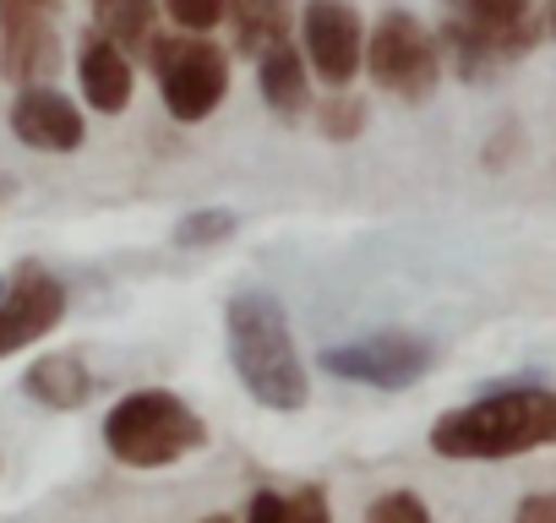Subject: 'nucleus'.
Masks as SVG:
<instances>
[{
    "label": "nucleus",
    "instance_id": "obj_15",
    "mask_svg": "<svg viewBox=\"0 0 556 523\" xmlns=\"http://www.w3.org/2000/svg\"><path fill=\"white\" fill-rule=\"evenodd\" d=\"M229 28H235V50L240 55H262L267 44L290 39L295 23V0H229Z\"/></svg>",
    "mask_w": 556,
    "mask_h": 523
},
{
    "label": "nucleus",
    "instance_id": "obj_6",
    "mask_svg": "<svg viewBox=\"0 0 556 523\" xmlns=\"http://www.w3.org/2000/svg\"><path fill=\"white\" fill-rule=\"evenodd\" d=\"M431 366H437V349L420 333H371V339L323 349V371L328 377H344V382H361V387H382V393L415 387Z\"/></svg>",
    "mask_w": 556,
    "mask_h": 523
},
{
    "label": "nucleus",
    "instance_id": "obj_21",
    "mask_svg": "<svg viewBox=\"0 0 556 523\" xmlns=\"http://www.w3.org/2000/svg\"><path fill=\"white\" fill-rule=\"evenodd\" d=\"M453 12L475 17V23H523L529 0H453Z\"/></svg>",
    "mask_w": 556,
    "mask_h": 523
},
{
    "label": "nucleus",
    "instance_id": "obj_17",
    "mask_svg": "<svg viewBox=\"0 0 556 523\" xmlns=\"http://www.w3.org/2000/svg\"><path fill=\"white\" fill-rule=\"evenodd\" d=\"M317 126H323V137L350 142V137H361V131H366V104H361L350 88H333V99H323V104H317Z\"/></svg>",
    "mask_w": 556,
    "mask_h": 523
},
{
    "label": "nucleus",
    "instance_id": "obj_4",
    "mask_svg": "<svg viewBox=\"0 0 556 523\" xmlns=\"http://www.w3.org/2000/svg\"><path fill=\"white\" fill-rule=\"evenodd\" d=\"M148 66H153V77H159V99H164V110L175 115V120H207L218 104H224V93H229V55L213 44V39H202V34H169V39H159L153 34V44H148Z\"/></svg>",
    "mask_w": 556,
    "mask_h": 523
},
{
    "label": "nucleus",
    "instance_id": "obj_14",
    "mask_svg": "<svg viewBox=\"0 0 556 523\" xmlns=\"http://www.w3.org/2000/svg\"><path fill=\"white\" fill-rule=\"evenodd\" d=\"M23 393H28L34 404L66 414V409H83V404L93 398V371H88L77 355L55 349V355H39V360L23 371Z\"/></svg>",
    "mask_w": 556,
    "mask_h": 523
},
{
    "label": "nucleus",
    "instance_id": "obj_23",
    "mask_svg": "<svg viewBox=\"0 0 556 523\" xmlns=\"http://www.w3.org/2000/svg\"><path fill=\"white\" fill-rule=\"evenodd\" d=\"M513 523H556V496H551V490L523 496V501H518V512H513Z\"/></svg>",
    "mask_w": 556,
    "mask_h": 523
},
{
    "label": "nucleus",
    "instance_id": "obj_1",
    "mask_svg": "<svg viewBox=\"0 0 556 523\" xmlns=\"http://www.w3.org/2000/svg\"><path fill=\"white\" fill-rule=\"evenodd\" d=\"M534 447H556V393L551 387H496L475 404L447 409L431 425V452L453 463L523 458Z\"/></svg>",
    "mask_w": 556,
    "mask_h": 523
},
{
    "label": "nucleus",
    "instance_id": "obj_16",
    "mask_svg": "<svg viewBox=\"0 0 556 523\" xmlns=\"http://www.w3.org/2000/svg\"><path fill=\"white\" fill-rule=\"evenodd\" d=\"M93 23L121 50H148L159 34V0H93Z\"/></svg>",
    "mask_w": 556,
    "mask_h": 523
},
{
    "label": "nucleus",
    "instance_id": "obj_12",
    "mask_svg": "<svg viewBox=\"0 0 556 523\" xmlns=\"http://www.w3.org/2000/svg\"><path fill=\"white\" fill-rule=\"evenodd\" d=\"M256 88H262V104L278 120H301L312 110V66H306V55L290 39L267 44L256 55Z\"/></svg>",
    "mask_w": 556,
    "mask_h": 523
},
{
    "label": "nucleus",
    "instance_id": "obj_25",
    "mask_svg": "<svg viewBox=\"0 0 556 523\" xmlns=\"http://www.w3.org/2000/svg\"><path fill=\"white\" fill-rule=\"evenodd\" d=\"M545 28H551V39H556V0H551V12H545Z\"/></svg>",
    "mask_w": 556,
    "mask_h": 523
},
{
    "label": "nucleus",
    "instance_id": "obj_24",
    "mask_svg": "<svg viewBox=\"0 0 556 523\" xmlns=\"http://www.w3.org/2000/svg\"><path fill=\"white\" fill-rule=\"evenodd\" d=\"M55 0H0V17H50Z\"/></svg>",
    "mask_w": 556,
    "mask_h": 523
},
{
    "label": "nucleus",
    "instance_id": "obj_10",
    "mask_svg": "<svg viewBox=\"0 0 556 523\" xmlns=\"http://www.w3.org/2000/svg\"><path fill=\"white\" fill-rule=\"evenodd\" d=\"M12 131H17L23 148H39V153H77L83 137H88L83 110H77L61 88H50V82H34V88L17 93V104H12Z\"/></svg>",
    "mask_w": 556,
    "mask_h": 523
},
{
    "label": "nucleus",
    "instance_id": "obj_20",
    "mask_svg": "<svg viewBox=\"0 0 556 523\" xmlns=\"http://www.w3.org/2000/svg\"><path fill=\"white\" fill-rule=\"evenodd\" d=\"M366 523H431V507L415 490H388L366 507Z\"/></svg>",
    "mask_w": 556,
    "mask_h": 523
},
{
    "label": "nucleus",
    "instance_id": "obj_9",
    "mask_svg": "<svg viewBox=\"0 0 556 523\" xmlns=\"http://www.w3.org/2000/svg\"><path fill=\"white\" fill-rule=\"evenodd\" d=\"M534 39H540L534 17H523V23H475V17H458V12H453V23L442 28L447 61H453V72H458L464 82H480V77H491L496 66L529 55Z\"/></svg>",
    "mask_w": 556,
    "mask_h": 523
},
{
    "label": "nucleus",
    "instance_id": "obj_3",
    "mask_svg": "<svg viewBox=\"0 0 556 523\" xmlns=\"http://www.w3.org/2000/svg\"><path fill=\"white\" fill-rule=\"evenodd\" d=\"M104 447L126 469H169L197 447H207V420L186 398L164 387H142L104 414Z\"/></svg>",
    "mask_w": 556,
    "mask_h": 523
},
{
    "label": "nucleus",
    "instance_id": "obj_18",
    "mask_svg": "<svg viewBox=\"0 0 556 523\" xmlns=\"http://www.w3.org/2000/svg\"><path fill=\"white\" fill-rule=\"evenodd\" d=\"M235 234V213L229 207H197V213H186L180 224H175V245H218V240H229Z\"/></svg>",
    "mask_w": 556,
    "mask_h": 523
},
{
    "label": "nucleus",
    "instance_id": "obj_19",
    "mask_svg": "<svg viewBox=\"0 0 556 523\" xmlns=\"http://www.w3.org/2000/svg\"><path fill=\"white\" fill-rule=\"evenodd\" d=\"M159 7L169 12L175 28H186V34H213V28L224 23V12H229V0H159Z\"/></svg>",
    "mask_w": 556,
    "mask_h": 523
},
{
    "label": "nucleus",
    "instance_id": "obj_13",
    "mask_svg": "<svg viewBox=\"0 0 556 523\" xmlns=\"http://www.w3.org/2000/svg\"><path fill=\"white\" fill-rule=\"evenodd\" d=\"M77 82H83V99H88L99 115H121V110L131 104V88H137L126 50L110 44L104 34H93V39L83 44V55H77Z\"/></svg>",
    "mask_w": 556,
    "mask_h": 523
},
{
    "label": "nucleus",
    "instance_id": "obj_7",
    "mask_svg": "<svg viewBox=\"0 0 556 523\" xmlns=\"http://www.w3.org/2000/svg\"><path fill=\"white\" fill-rule=\"evenodd\" d=\"M301 39H306V66L328 88H350L355 72L366 66V23L350 0H306Z\"/></svg>",
    "mask_w": 556,
    "mask_h": 523
},
{
    "label": "nucleus",
    "instance_id": "obj_11",
    "mask_svg": "<svg viewBox=\"0 0 556 523\" xmlns=\"http://www.w3.org/2000/svg\"><path fill=\"white\" fill-rule=\"evenodd\" d=\"M0 72L34 88L61 72V39L50 17H0Z\"/></svg>",
    "mask_w": 556,
    "mask_h": 523
},
{
    "label": "nucleus",
    "instance_id": "obj_22",
    "mask_svg": "<svg viewBox=\"0 0 556 523\" xmlns=\"http://www.w3.org/2000/svg\"><path fill=\"white\" fill-rule=\"evenodd\" d=\"M285 523H333V518H328V496H323L317 485L295 490V496L285 501Z\"/></svg>",
    "mask_w": 556,
    "mask_h": 523
},
{
    "label": "nucleus",
    "instance_id": "obj_2",
    "mask_svg": "<svg viewBox=\"0 0 556 523\" xmlns=\"http://www.w3.org/2000/svg\"><path fill=\"white\" fill-rule=\"evenodd\" d=\"M224 333H229V366L262 409L295 414L306 404V366H301L295 333L285 322V306L273 295H262V290L235 295L224 311Z\"/></svg>",
    "mask_w": 556,
    "mask_h": 523
},
{
    "label": "nucleus",
    "instance_id": "obj_5",
    "mask_svg": "<svg viewBox=\"0 0 556 523\" xmlns=\"http://www.w3.org/2000/svg\"><path fill=\"white\" fill-rule=\"evenodd\" d=\"M366 72H371V82H377L382 93L420 104V99L437 88L442 50H437V39L426 34L420 17L388 12V17L366 34Z\"/></svg>",
    "mask_w": 556,
    "mask_h": 523
},
{
    "label": "nucleus",
    "instance_id": "obj_26",
    "mask_svg": "<svg viewBox=\"0 0 556 523\" xmlns=\"http://www.w3.org/2000/svg\"><path fill=\"white\" fill-rule=\"evenodd\" d=\"M202 523H235V518H224V512H213V518H202Z\"/></svg>",
    "mask_w": 556,
    "mask_h": 523
},
{
    "label": "nucleus",
    "instance_id": "obj_8",
    "mask_svg": "<svg viewBox=\"0 0 556 523\" xmlns=\"http://www.w3.org/2000/svg\"><path fill=\"white\" fill-rule=\"evenodd\" d=\"M66 317V290L50 268L23 262L12 273V290H0V360L39 344L45 333H55Z\"/></svg>",
    "mask_w": 556,
    "mask_h": 523
}]
</instances>
